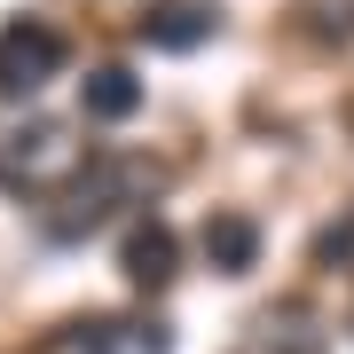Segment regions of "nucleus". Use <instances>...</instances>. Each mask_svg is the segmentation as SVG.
Returning a JSON list of instances; mask_svg holds the SVG:
<instances>
[{"mask_svg":"<svg viewBox=\"0 0 354 354\" xmlns=\"http://www.w3.org/2000/svg\"><path fill=\"white\" fill-rule=\"evenodd\" d=\"M307 8H315L323 39H354V0H307Z\"/></svg>","mask_w":354,"mask_h":354,"instance_id":"nucleus-9","label":"nucleus"},{"mask_svg":"<svg viewBox=\"0 0 354 354\" xmlns=\"http://www.w3.org/2000/svg\"><path fill=\"white\" fill-rule=\"evenodd\" d=\"M205 260H213L221 268V276H244V268H252L260 260V228L252 221H244V213H213V221H205Z\"/></svg>","mask_w":354,"mask_h":354,"instance_id":"nucleus-8","label":"nucleus"},{"mask_svg":"<svg viewBox=\"0 0 354 354\" xmlns=\"http://www.w3.org/2000/svg\"><path fill=\"white\" fill-rule=\"evenodd\" d=\"M346 252H354V221H339V228L315 236V260H346Z\"/></svg>","mask_w":354,"mask_h":354,"instance_id":"nucleus-10","label":"nucleus"},{"mask_svg":"<svg viewBox=\"0 0 354 354\" xmlns=\"http://www.w3.org/2000/svg\"><path fill=\"white\" fill-rule=\"evenodd\" d=\"M79 111L102 118V127H118V118H134V111H142V79H134L127 64L87 71V79H79Z\"/></svg>","mask_w":354,"mask_h":354,"instance_id":"nucleus-7","label":"nucleus"},{"mask_svg":"<svg viewBox=\"0 0 354 354\" xmlns=\"http://www.w3.org/2000/svg\"><path fill=\"white\" fill-rule=\"evenodd\" d=\"M64 32H55V24H39V16H16V24L8 32H0V95H39V87H48V79L55 71H64Z\"/></svg>","mask_w":354,"mask_h":354,"instance_id":"nucleus-3","label":"nucleus"},{"mask_svg":"<svg viewBox=\"0 0 354 354\" xmlns=\"http://www.w3.org/2000/svg\"><path fill=\"white\" fill-rule=\"evenodd\" d=\"M174 260H181V244H174L165 221H134L127 244H118V268H127L134 291H165V283H174Z\"/></svg>","mask_w":354,"mask_h":354,"instance_id":"nucleus-5","label":"nucleus"},{"mask_svg":"<svg viewBox=\"0 0 354 354\" xmlns=\"http://www.w3.org/2000/svg\"><path fill=\"white\" fill-rule=\"evenodd\" d=\"M79 174H87V165H79V142H71V127H55V118H32V127L0 134V181H8V189L48 197V189H71Z\"/></svg>","mask_w":354,"mask_h":354,"instance_id":"nucleus-1","label":"nucleus"},{"mask_svg":"<svg viewBox=\"0 0 354 354\" xmlns=\"http://www.w3.org/2000/svg\"><path fill=\"white\" fill-rule=\"evenodd\" d=\"M134 189H158V174H150V165H134V158H95L87 174L64 189V205L48 213V236H64V244H71V236H87V228H102V221H111Z\"/></svg>","mask_w":354,"mask_h":354,"instance_id":"nucleus-2","label":"nucleus"},{"mask_svg":"<svg viewBox=\"0 0 354 354\" xmlns=\"http://www.w3.org/2000/svg\"><path fill=\"white\" fill-rule=\"evenodd\" d=\"M39 354H174V330L142 315H87V323H64Z\"/></svg>","mask_w":354,"mask_h":354,"instance_id":"nucleus-4","label":"nucleus"},{"mask_svg":"<svg viewBox=\"0 0 354 354\" xmlns=\"http://www.w3.org/2000/svg\"><path fill=\"white\" fill-rule=\"evenodd\" d=\"M221 32V8H205V0H165V8H150L142 16V39L150 48H205V39Z\"/></svg>","mask_w":354,"mask_h":354,"instance_id":"nucleus-6","label":"nucleus"}]
</instances>
